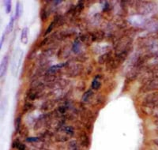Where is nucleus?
<instances>
[{
	"instance_id": "f257e3e1",
	"label": "nucleus",
	"mask_w": 158,
	"mask_h": 150,
	"mask_svg": "<svg viewBox=\"0 0 158 150\" xmlns=\"http://www.w3.org/2000/svg\"><path fill=\"white\" fill-rule=\"evenodd\" d=\"M144 104L147 107H155L158 105V93H153L147 95L144 99Z\"/></svg>"
},
{
	"instance_id": "f03ea898",
	"label": "nucleus",
	"mask_w": 158,
	"mask_h": 150,
	"mask_svg": "<svg viewBox=\"0 0 158 150\" xmlns=\"http://www.w3.org/2000/svg\"><path fill=\"white\" fill-rule=\"evenodd\" d=\"M142 92L147 93L151 91H157L158 90V78L153 77L151 80H149L145 84L142 89Z\"/></svg>"
},
{
	"instance_id": "7ed1b4c3",
	"label": "nucleus",
	"mask_w": 158,
	"mask_h": 150,
	"mask_svg": "<svg viewBox=\"0 0 158 150\" xmlns=\"http://www.w3.org/2000/svg\"><path fill=\"white\" fill-rule=\"evenodd\" d=\"M148 51L152 55L157 56L158 55V40L157 39H152L148 41L146 44Z\"/></svg>"
},
{
	"instance_id": "20e7f679",
	"label": "nucleus",
	"mask_w": 158,
	"mask_h": 150,
	"mask_svg": "<svg viewBox=\"0 0 158 150\" xmlns=\"http://www.w3.org/2000/svg\"><path fill=\"white\" fill-rule=\"evenodd\" d=\"M153 4H151L150 3L144 2L142 3V5H140V9L139 10L141 11L142 14H148L153 10Z\"/></svg>"
},
{
	"instance_id": "39448f33",
	"label": "nucleus",
	"mask_w": 158,
	"mask_h": 150,
	"mask_svg": "<svg viewBox=\"0 0 158 150\" xmlns=\"http://www.w3.org/2000/svg\"><path fill=\"white\" fill-rule=\"evenodd\" d=\"M8 62H9V58L7 55H6L5 57L3 58L2 60V63H1V76L3 77L5 75L7 70V66H8Z\"/></svg>"
},
{
	"instance_id": "423d86ee",
	"label": "nucleus",
	"mask_w": 158,
	"mask_h": 150,
	"mask_svg": "<svg viewBox=\"0 0 158 150\" xmlns=\"http://www.w3.org/2000/svg\"><path fill=\"white\" fill-rule=\"evenodd\" d=\"M146 28L150 31H157L158 30V21L157 20H150L146 24Z\"/></svg>"
},
{
	"instance_id": "0eeeda50",
	"label": "nucleus",
	"mask_w": 158,
	"mask_h": 150,
	"mask_svg": "<svg viewBox=\"0 0 158 150\" xmlns=\"http://www.w3.org/2000/svg\"><path fill=\"white\" fill-rule=\"evenodd\" d=\"M21 40L24 44H26L28 42V28H24L22 31Z\"/></svg>"
},
{
	"instance_id": "6e6552de",
	"label": "nucleus",
	"mask_w": 158,
	"mask_h": 150,
	"mask_svg": "<svg viewBox=\"0 0 158 150\" xmlns=\"http://www.w3.org/2000/svg\"><path fill=\"white\" fill-rule=\"evenodd\" d=\"M110 54H111L110 52H108V53H105L104 55H101L98 59L99 63H101V64H103V63H104L105 62H107V61L108 60L109 55H110Z\"/></svg>"
},
{
	"instance_id": "1a4fd4ad",
	"label": "nucleus",
	"mask_w": 158,
	"mask_h": 150,
	"mask_svg": "<svg viewBox=\"0 0 158 150\" xmlns=\"http://www.w3.org/2000/svg\"><path fill=\"white\" fill-rule=\"evenodd\" d=\"M22 13V6L21 5V3L18 2V3H17L16 6V11H15V17L16 18H18L20 16H21V14Z\"/></svg>"
},
{
	"instance_id": "9d476101",
	"label": "nucleus",
	"mask_w": 158,
	"mask_h": 150,
	"mask_svg": "<svg viewBox=\"0 0 158 150\" xmlns=\"http://www.w3.org/2000/svg\"><path fill=\"white\" fill-rule=\"evenodd\" d=\"M92 96H93V91L92 90H88L87 92L85 93L83 96H82V100L84 102H87Z\"/></svg>"
},
{
	"instance_id": "9b49d317",
	"label": "nucleus",
	"mask_w": 158,
	"mask_h": 150,
	"mask_svg": "<svg viewBox=\"0 0 158 150\" xmlns=\"http://www.w3.org/2000/svg\"><path fill=\"white\" fill-rule=\"evenodd\" d=\"M101 82H100V80L97 79V77H96L95 79L93 80V83H92V88H93V89L97 90L99 89L100 88H101Z\"/></svg>"
},
{
	"instance_id": "f8f14e48",
	"label": "nucleus",
	"mask_w": 158,
	"mask_h": 150,
	"mask_svg": "<svg viewBox=\"0 0 158 150\" xmlns=\"http://www.w3.org/2000/svg\"><path fill=\"white\" fill-rule=\"evenodd\" d=\"M63 66H64V64H61V65H56L54 66H52V67L48 70V73H49L50 74H54L56 72V70H59V67Z\"/></svg>"
},
{
	"instance_id": "ddd939ff",
	"label": "nucleus",
	"mask_w": 158,
	"mask_h": 150,
	"mask_svg": "<svg viewBox=\"0 0 158 150\" xmlns=\"http://www.w3.org/2000/svg\"><path fill=\"white\" fill-rule=\"evenodd\" d=\"M81 69L80 68V66H79V65H77L75 67H72V69H71V74L73 75L74 74V76L75 75H78V74H80V72H81Z\"/></svg>"
},
{
	"instance_id": "4468645a",
	"label": "nucleus",
	"mask_w": 158,
	"mask_h": 150,
	"mask_svg": "<svg viewBox=\"0 0 158 150\" xmlns=\"http://www.w3.org/2000/svg\"><path fill=\"white\" fill-rule=\"evenodd\" d=\"M83 3L82 2H80V3H78V6H77V7L75 8V10H74V14H78L81 13V11L82 10V9H83Z\"/></svg>"
},
{
	"instance_id": "2eb2a0df",
	"label": "nucleus",
	"mask_w": 158,
	"mask_h": 150,
	"mask_svg": "<svg viewBox=\"0 0 158 150\" xmlns=\"http://www.w3.org/2000/svg\"><path fill=\"white\" fill-rule=\"evenodd\" d=\"M56 23H57V22H56V19L55 20V21H53V22L51 23V25H49V27L47 29L46 32L44 33V36H47V34H48V33H51V31L53 29V28H54V26L55 25V24H56Z\"/></svg>"
},
{
	"instance_id": "dca6fc26",
	"label": "nucleus",
	"mask_w": 158,
	"mask_h": 150,
	"mask_svg": "<svg viewBox=\"0 0 158 150\" xmlns=\"http://www.w3.org/2000/svg\"><path fill=\"white\" fill-rule=\"evenodd\" d=\"M79 43L80 42H78V40H77L74 41V44H73V50H74V52L75 53H78L79 52V49H80V44H79Z\"/></svg>"
},
{
	"instance_id": "f3484780",
	"label": "nucleus",
	"mask_w": 158,
	"mask_h": 150,
	"mask_svg": "<svg viewBox=\"0 0 158 150\" xmlns=\"http://www.w3.org/2000/svg\"><path fill=\"white\" fill-rule=\"evenodd\" d=\"M13 25H14V18L12 17V18L10 19V22H9L8 25H7V28H6V33H10L11 30H12Z\"/></svg>"
},
{
	"instance_id": "a211bd4d",
	"label": "nucleus",
	"mask_w": 158,
	"mask_h": 150,
	"mask_svg": "<svg viewBox=\"0 0 158 150\" xmlns=\"http://www.w3.org/2000/svg\"><path fill=\"white\" fill-rule=\"evenodd\" d=\"M5 7L6 13L9 14L11 11V2L10 1H6L5 2Z\"/></svg>"
},
{
	"instance_id": "6ab92c4d",
	"label": "nucleus",
	"mask_w": 158,
	"mask_h": 150,
	"mask_svg": "<svg viewBox=\"0 0 158 150\" xmlns=\"http://www.w3.org/2000/svg\"><path fill=\"white\" fill-rule=\"evenodd\" d=\"M20 125H21V117H17L15 119V128H16L17 130H19Z\"/></svg>"
},
{
	"instance_id": "aec40b11",
	"label": "nucleus",
	"mask_w": 158,
	"mask_h": 150,
	"mask_svg": "<svg viewBox=\"0 0 158 150\" xmlns=\"http://www.w3.org/2000/svg\"><path fill=\"white\" fill-rule=\"evenodd\" d=\"M41 19L43 20V21H46L47 17H48V14H46V11L44 9H43L41 12Z\"/></svg>"
},
{
	"instance_id": "412c9836",
	"label": "nucleus",
	"mask_w": 158,
	"mask_h": 150,
	"mask_svg": "<svg viewBox=\"0 0 158 150\" xmlns=\"http://www.w3.org/2000/svg\"><path fill=\"white\" fill-rule=\"evenodd\" d=\"M65 132L66 134H70V135L74 134V130H73V128H71V126H66L65 128Z\"/></svg>"
},
{
	"instance_id": "4be33fe9",
	"label": "nucleus",
	"mask_w": 158,
	"mask_h": 150,
	"mask_svg": "<svg viewBox=\"0 0 158 150\" xmlns=\"http://www.w3.org/2000/svg\"><path fill=\"white\" fill-rule=\"evenodd\" d=\"M32 107H33V105L32 104H30L29 103H28V104H25V106H24V112H29L30 110L32 109Z\"/></svg>"
},
{
	"instance_id": "5701e85b",
	"label": "nucleus",
	"mask_w": 158,
	"mask_h": 150,
	"mask_svg": "<svg viewBox=\"0 0 158 150\" xmlns=\"http://www.w3.org/2000/svg\"><path fill=\"white\" fill-rule=\"evenodd\" d=\"M26 140L28 142H35V141H38V138L37 137H29Z\"/></svg>"
},
{
	"instance_id": "b1692460",
	"label": "nucleus",
	"mask_w": 158,
	"mask_h": 150,
	"mask_svg": "<svg viewBox=\"0 0 158 150\" xmlns=\"http://www.w3.org/2000/svg\"><path fill=\"white\" fill-rule=\"evenodd\" d=\"M59 112H61V113H64V112H65V107L63 106L60 107L59 108Z\"/></svg>"
},
{
	"instance_id": "393cba45",
	"label": "nucleus",
	"mask_w": 158,
	"mask_h": 150,
	"mask_svg": "<svg viewBox=\"0 0 158 150\" xmlns=\"http://www.w3.org/2000/svg\"><path fill=\"white\" fill-rule=\"evenodd\" d=\"M153 142H154V143H155L156 145H158V139H155Z\"/></svg>"
}]
</instances>
